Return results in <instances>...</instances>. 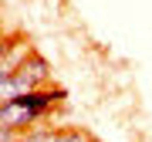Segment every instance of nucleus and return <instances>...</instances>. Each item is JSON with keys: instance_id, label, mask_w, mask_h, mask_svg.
<instances>
[{"instance_id": "obj_1", "label": "nucleus", "mask_w": 152, "mask_h": 142, "mask_svg": "<svg viewBox=\"0 0 152 142\" xmlns=\"http://www.w3.org/2000/svg\"><path fill=\"white\" fill-rule=\"evenodd\" d=\"M14 142H88L78 129H44V132H20Z\"/></svg>"}, {"instance_id": "obj_2", "label": "nucleus", "mask_w": 152, "mask_h": 142, "mask_svg": "<svg viewBox=\"0 0 152 142\" xmlns=\"http://www.w3.org/2000/svg\"><path fill=\"white\" fill-rule=\"evenodd\" d=\"M0 41H4V27H0Z\"/></svg>"}]
</instances>
